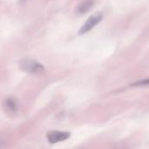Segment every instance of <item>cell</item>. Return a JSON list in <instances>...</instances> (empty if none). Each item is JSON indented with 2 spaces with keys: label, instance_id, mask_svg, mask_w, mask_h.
I'll use <instances>...</instances> for the list:
<instances>
[{
  "label": "cell",
  "instance_id": "cell-5",
  "mask_svg": "<svg viewBox=\"0 0 149 149\" xmlns=\"http://www.w3.org/2000/svg\"><path fill=\"white\" fill-rule=\"evenodd\" d=\"M4 107L8 111L12 112V113H14L18 110V103H17L16 100H14L13 98L7 99L4 102Z\"/></svg>",
  "mask_w": 149,
  "mask_h": 149
},
{
  "label": "cell",
  "instance_id": "cell-7",
  "mask_svg": "<svg viewBox=\"0 0 149 149\" xmlns=\"http://www.w3.org/2000/svg\"><path fill=\"white\" fill-rule=\"evenodd\" d=\"M21 1H22V2H23V3H25V2H26V1H27V0H21Z\"/></svg>",
  "mask_w": 149,
  "mask_h": 149
},
{
  "label": "cell",
  "instance_id": "cell-1",
  "mask_svg": "<svg viewBox=\"0 0 149 149\" xmlns=\"http://www.w3.org/2000/svg\"><path fill=\"white\" fill-rule=\"evenodd\" d=\"M19 68L21 71L25 72H28L30 74H42L45 72L44 66L36 60L33 59H23L19 62Z\"/></svg>",
  "mask_w": 149,
  "mask_h": 149
},
{
  "label": "cell",
  "instance_id": "cell-6",
  "mask_svg": "<svg viewBox=\"0 0 149 149\" xmlns=\"http://www.w3.org/2000/svg\"><path fill=\"white\" fill-rule=\"evenodd\" d=\"M133 86H149V79H141V80H140V81H138V82H135V83H133V85H132Z\"/></svg>",
  "mask_w": 149,
  "mask_h": 149
},
{
  "label": "cell",
  "instance_id": "cell-4",
  "mask_svg": "<svg viewBox=\"0 0 149 149\" xmlns=\"http://www.w3.org/2000/svg\"><path fill=\"white\" fill-rule=\"evenodd\" d=\"M94 5V0H85L77 8V12L80 14H84L88 12Z\"/></svg>",
  "mask_w": 149,
  "mask_h": 149
},
{
  "label": "cell",
  "instance_id": "cell-2",
  "mask_svg": "<svg viewBox=\"0 0 149 149\" xmlns=\"http://www.w3.org/2000/svg\"><path fill=\"white\" fill-rule=\"evenodd\" d=\"M103 19V14L100 12L95 13L92 16H90L83 24V25L81 27L80 31H79V34H85L87 32H89L90 31H91L96 25H97L100 21Z\"/></svg>",
  "mask_w": 149,
  "mask_h": 149
},
{
  "label": "cell",
  "instance_id": "cell-3",
  "mask_svg": "<svg viewBox=\"0 0 149 149\" xmlns=\"http://www.w3.org/2000/svg\"><path fill=\"white\" fill-rule=\"evenodd\" d=\"M70 133L68 132H61V131H49L47 134V139L49 143L54 144L66 141L70 137Z\"/></svg>",
  "mask_w": 149,
  "mask_h": 149
}]
</instances>
